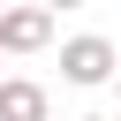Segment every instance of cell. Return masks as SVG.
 I'll return each mask as SVG.
<instances>
[{
	"mask_svg": "<svg viewBox=\"0 0 121 121\" xmlns=\"http://www.w3.org/2000/svg\"><path fill=\"white\" fill-rule=\"evenodd\" d=\"M121 76V53H113V38H98V30H76V38H60V83H76V91H98V83H113Z\"/></svg>",
	"mask_w": 121,
	"mask_h": 121,
	"instance_id": "1",
	"label": "cell"
},
{
	"mask_svg": "<svg viewBox=\"0 0 121 121\" xmlns=\"http://www.w3.org/2000/svg\"><path fill=\"white\" fill-rule=\"evenodd\" d=\"M45 45H53V8L23 0V8H8V15H0V53L30 60V53H45Z\"/></svg>",
	"mask_w": 121,
	"mask_h": 121,
	"instance_id": "2",
	"label": "cell"
},
{
	"mask_svg": "<svg viewBox=\"0 0 121 121\" xmlns=\"http://www.w3.org/2000/svg\"><path fill=\"white\" fill-rule=\"evenodd\" d=\"M0 121H53L45 83H30V76H0Z\"/></svg>",
	"mask_w": 121,
	"mask_h": 121,
	"instance_id": "3",
	"label": "cell"
},
{
	"mask_svg": "<svg viewBox=\"0 0 121 121\" xmlns=\"http://www.w3.org/2000/svg\"><path fill=\"white\" fill-rule=\"evenodd\" d=\"M38 8H83V0H38Z\"/></svg>",
	"mask_w": 121,
	"mask_h": 121,
	"instance_id": "4",
	"label": "cell"
},
{
	"mask_svg": "<svg viewBox=\"0 0 121 121\" xmlns=\"http://www.w3.org/2000/svg\"><path fill=\"white\" fill-rule=\"evenodd\" d=\"M83 121H106V113H83Z\"/></svg>",
	"mask_w": 121,
	"mask_h": 121,
	"instance_id": "5",
	"label": "cell"
},
{
	"mask_svg": "<svg viewBox=\"0 0 121 121\" xmlns=\"http://www.w3.org/2000/svg\"><path fill=\"white\" fill-rule=\"evenodd\" d=\"M113 91H121V76H113Z\"/></svg>",
	"mask_w": 121,
	"mask_h": 121,
	"instance_id": "6",
	"label": "cell"
},
{
	"mask_svg": "<svg viewBox=\"0 0 121 121\" xmlns=\"http://www.w3.org/2000/svg\"><path fill=\"white\" fill-rule=\"evenodd\" d=\"M0 15H8V0H0Z\"/></svg>",
	"mask_w": 121,
	"mask_h": 121,
	"instance_id": "7",
	"label": "cell"
}]
</instances>
